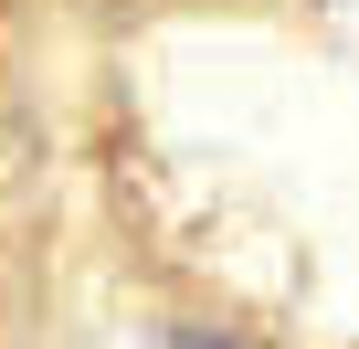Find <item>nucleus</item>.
Instances as JSON below:
<instances>
[{
	"label": "nucleus",
	"instance_id": "1",
	"mask_svg": "<svg viewBox=\"0 0 359 349\" xmlns=\"http://www.w3.org/2000/svg\"><path fill=\"white\" fill-rule=\"evenodd\" d=\"M169 349H222V338H169Z\"/></svg>",
	"mask_w": 359,
	"mask_h": 349
}]
</instances>
